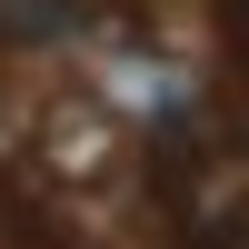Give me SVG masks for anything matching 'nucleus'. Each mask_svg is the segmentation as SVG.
Segmentation results:
<instances>
[{"mask_svg": "<svg viewBox=\"0 0 249 249\" xmlns=\"http://www.w3.org/2000/svg\"><path fill=\"white\" fill-rule=\"evenodd\" d=\"M0 40H10V20H0Z\"/></svg>", "mask_w": 249, "mask_h": 249, "instance_id": "f03ea898", "label": "nucleus"}, {"mask_svg": "<svg viewBox=\"0 0 249 249\" xmlns=\"http://www.w3.org/2000/svg\"><path fill=\"white\" fill-rule=\"evenodd\" d=\"M219 30H230V60L249 70V0H219Z\"/></svg>", "mask_w": 249, "mask_h": 249, "instance_id": "f257e3e1", "label": "nucleus"}]
</instances>
